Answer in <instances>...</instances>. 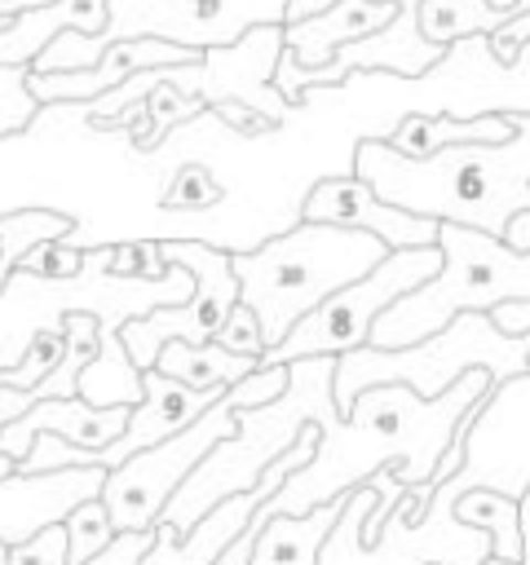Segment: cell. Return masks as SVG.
<instances>
[{"instance_id": "obj_1", "label": "cell", "mask_w": 530, "mask_h": 565, "mask_svg": "<svg viewBox=\"0 0 530 565\" xmlns=\"http://www.w3.org/2000/svg\"><path fill=\"white\" fill-rule=\"evenodd\" d=\"M490 371H468L437 397H420L406 384H375L353 397L344 415H318V450L292 472L256 516H305L358 486L375 472H393L402 486L433 481L437 459L455 441V428L477 411L490 393Z\"/></svg>"}, {"instance_id": "obj_2", "label": "cell", "mask_w": 530, "mask_h": 565, "mask_svg": "<svg viewBox=\"0 0 530 565\" xmlns=\"http://www.w3.org/2000/svg\"><path fill=\"white\" fill-rule=\"evenodd\" d=\"M353 177L411 216L504 238L508 221L530 207V115H517V132L499 146H451L433 159H402L380 137H362Z\"/></svg>"}, {"instance_id": "obj_3", "label": "cell", "mask_w": 530, "mask_h": 565, "mask_svg": "<svg viewBox=\"0 0 530 565\" xmlns=\"http://www.w3.org/2000/svg\"><path fill=\"white\" fill-rule=\"evenodd\" d=\"M384 256L389 247L375 234L296 221L292 230L256 243L252 252H230V265L239 278V300L256 313L269 353L305 313L375 269Z\"/></svg>"}, {"instance_id": "obj_4", "label": "cell", "mask_w": 530, "mask_h": 565, "mask_svg": "<svg viewBox=\"0 0 530 565\" xmlns=\"http://www.w3.org/2000/svg\"><path fill=\"white\" fill-rule=\"evenodd\" d=\"M331 375H336V358H300V362H287V388L269 406H243V411H234V433L225 441H216L199 459V468L181 481V490L168 499V508H163L159 521L172 525L177 534H186L221 499L252 490L261 481V472L283 450L296 446L300 428L318 424L322 411H336Z\"/></svg>"}, {"instance_id": "obj_5", "label": "cell", "mask_w": 530, "mask_h": 565, "mask_svg": "<svg viewBox=\"0 0 530 565\" xmlns=\"http://www.w3.org/2000/svg\"><path fill=\"white\" fill-rule=\"evenodd\" d=\"M437 274L389 305L367 344L406 349L459 313H490L508 300H530V252H512L504 238L468 225H437Z\"/></svg>"}, {"instance_id": "obj_6", "label": "cell", "mask_w": 530, "mask_h": 565, "mask_svg": "<svg viewBox=\"0 0 530 565\" xmlns=\"http://www.w3.org/2000/svg\"><path fill=\"white\" fill-rule=\"evenodd\" d=\"M526 358H530V335H504L490 322V313H459L442 331L406 349L362 344V349L340 353L336 375H331V397L340 415L353 406L358 393L375 384H406L420 397H437L468 371H490L495 384L526 375Z\"/></svg>"}, {"instance_id": "obj_7", "label": "cell", "mask_w": 530, "mask_h": 565, "mask_svg": "<svg viewBox=\"0 0 530 565\" xmlns=\"http://www.w3.org/2000/svg\"><path fill=\"white\" fill-rule=\"evenodd\" d=\"M287 0H110L102 35L62 31L35 62V75L49 71H88L115 40H168L194 53L230 49L252 26H283Z\"/></svg>"}, {"instance_id": "obj_8", "label": "cell", "mask_w": 530, "mask_h": 565, "mask_svg": "<svg viewBox=\"0 0 530 565\" xmlns=\"http://www.w3.org/2000/svg\"><path fill=\"white\" fill-rule=\"evenodd\" d=\"M477 490V477L459 468L451 481L433 486V503L424 508L420 521H406L398 508L380 525V534L367 543L362 521L375 503L371 486L349 490L344 512L336 516L318 565H486L490 561V539L464 521H455V499Z\"/></svg>"}, {"instance_id": "obj_9", "label": "cell", "mask_w": 530, "mask_h": 565, "mask_svg": "<svg viewBox=\"0 0 530 565\" xmlns=\"http://www.w3.org/2000/svg\"><path fill=\"white\" fill-rule=\"evenodd\" d=\"M437 265H442L437 243L389 252L375 269H367L349 287L331 291L314 313H305L283 335V344H274L261 362L287 366V362H300V358H340L349 349H362L371 340V327L380 322V313L389 305H398L402 296H411L420 282H428L437 274Z\"/></svg>"}, {"instance_id": "obj_10", "label": "cell", "mask_w": 530, "mask_h": 565, "mask_svg": "<svg viewBox=\"0 0 530 565\" xmlns=\"http://www.w3.org/2000/svg\"><path fill=\"white\" fill-rule=\"evenodd\" d=\"M159 252H163L168 265L190 269L194 291L181 305H163V309L119 327V340H124V349H128L137 371H150L168 340H186V344L216 340L221 322L239 305V278H234L230 252H221V247H212L203 238H159Z\"/></svg>"}, {"instance_id": "obj_11", "label": "cell", "mask_w": 530, "mask_h": 565, "mask_svg": "<svg viewBox=\"0 0 530 565\" xmlns=\"http://www.w3.org/2000/svg\"><path fill=\"white\" fill-rule=\"evenodd\" d=\"M411 88L433 97L437 115L473 119V115H530V44L517 53V62L499 66L490 57L486 35H468L446 49V57L420 75L406 79Z\"/></svg>"}, {"instance_id": "obj_12", "label": "cell", "mask_w": 530, "mask_h": 565, "mask_svg": "<svg viewBox=\"0 0 530 565\" xmlns=\"http://www.w3.org/2000/svg\"><path fill=\"white\" fill-rule=\"evenodd\" d=\"M300 221L375 234L389 252H402V247H433V243H437V221L411 216V212H402V207L375 199V190H371L362 177H353V172L318 181V185L305 194V203H300Z\"/></svg>"}, {"instance_id": "obj_13", "label": "cell", "mask_w": 530, "mask_h": 565, "mask_svg": "<svg viewBox=\"0 0 530 565\" xmlns=\"http://www.w3.org/2000/svg\"><path fill=\"white\" fill-rule=\"evenodd\" d=\"M106 468H62L35 477H4L0 481V547H18L44 525H62L88 499H102Z\"/></svg>"}, {"instance_id": "obj_14", "label": "cell", "mask_w": 530, "mask_h": 565, "mask_svg": "<svg viewBox=\"0 0 530 565\" xmlns=\"http://www.w3.org/2000/svg\"><path fill=\"white\" fill-rule=\"evenodd\" d=\"M124 428H128V406H88L80 397H49V402L26 406L18 419H9L0 428V455L22 463L26 450L35 446V437H44V433L62 437L80 450H102Z\"/></svg>"}, {"instance_id": "obj_15", "label": "cell", "mask_w": 530, "mask_h": 565, "mask_svg": "<svg viewBox=\"0 0 530 565\" xmlns=\"http://www.w3.org/2000/svg\"><path fill=\"white\" fill-rule=\"evenodd\" d=\"M398 18L393 0H336L314 18L300 22H283V49L300 62V66H327L336 57V49L367 40L375 31H384Z\"/></svg>"}, {"instance_id": "obj_16", "label": "cell", "mask_w": 530, "mask_h": 565, "mask_svg": "<svg viewBox=\"0 0 530 565\" xmlns=\"http://www.w3.org/2000/svg\"><path fill=\"white\" fill-rule=\"evenodd\" d=\"M512 132H517V115L455 119V115H437V110H406L398 119V128H389L380 141L389 150H398L402 159H433L437 150H451V146H499Z\"/></svg>"}, {"instance_id": "obj_17", "label": "cell", "mask_w": 530, "mask_h": 565, "mask_svg": "<svg viewBox=\"0 0 530 565\" xmlns=\"http://www.w3.org/2000/svg\"><path fill=\"white\" fill-rule=\"evenodd\" d=\"M110 18V0H53L0 26V66H31L62 31L102 35Z\"/></svg>"}, {"instance_id": "obj_18", "label": "cell", "mask_w": 530, "mask_h": 565, "mask_svg": "<svg viewBox=\"0 0 530 565\" xmlns=\"http://www.w3.org/2000/svg\"><path fill=\"white\" fill-rule=\"evenodd\" d=\"M344 499H331L305 516H256L261 534H256V552L247 565H318V552L336 525V516L344 512Z\"/></svg>"}, {"instance_id": "obj_19", "label": "cell", "mask_w": 530, "mask_h": 565, "mask_svg": "<svg viewBox=\"0 0 530 565\" xmlns=\"http://www.w3.org/2000/svg\"><path fill=\"white\" fill-rule=\"evenodd\" d=\"M261 362L225 353L216 340L208 344H186V340H168L155 358V371H163L168 380H181L186 388H230L243 375H252Z\"/></svg>"}, {"instance_id": "obj_20", "label": "cell", "mask_w": 530, "mask_h": 565, "mask_svg": "<svg viewBox=\"0 0 530 565\" xmlns=\"http://www.w3.org/2000/svg\"><path fill=\"white\" fill-rule=\"evenodd\" d=\"M517 9H495L486 0H420V35L437 49H451L468 35H495L504 22H512Z\"/></svg>"}, {"instance_id": "obj_21", "label": "cell", "mask_w": 530, "mask_h": 565, "mask_svg": "<svg viewBox=\"0 0 530 565\" xmlns=\"http://www.w3.org/2000/svg\"><path fill=\"white\" fill-rule=\"evenodd\" d=\"M80 402L88 406H137L141 402V371L132 366L119 335L97 340L93 362L80 371Z\"/></svg>"}, {"instance_id": "obj_22", "label": "cell", "mask_w": 530, "mask_h": 565, "mask_svg": "<svg viewBox=\"0 0 530 565\" xmlns=\"http://www.w3.org/2000/svg\"><path fill=\"white\" fill-rule=\"evenodd\" d=\"M75 234V216L53 212V207H13L0 212V291L4 282L22 269L26 252L49 243V238H71Z\"/></svg>"}, {"instance_id": "obj_23", "label": "cell", "mask_w": 530, "mask_h": 565, "mask_svg": "<svg viewBox=\"0 0 530 565\" xmlns=\"http://www.w3.org/2000/svg\"><path fill=\"white\" fill-rule=\"evenodd\" d=\"M455 521L481 530L490 539V556L504 565H521V512L517 499H504L495 490H468L455 499Z\"/></svg>"}, {"instance_id": "obj_24", "label": "cell", "mask_w": 530, "mask_h": 565, "mask_svg": "<svg viewBox=\"0 0 530 565\" xmlns=\"http://www.w3.org/2000/svg\"><path fill=\"white\" fill-rule=\"evenodd\" d=\"M62 530H66V565L93 561V556L106 552L110 539H115V525H110V512H106L102 499H88V503H80L75 512H66Z\"/></svg>"}, {"instance_id": "obj_25", "label": "cell", "mask_w": 530, "mask_h": 565, "mask_svg": "<svg viewBox=\"0 0 530 565\" xmlns=\"http://www.w3.org/2000/svg\"><path fill=\"white\" fill-rule=\"evenodd\" d=\"M31 66H0V137L26 132L31 119L40 115V102L26 88Z\"/></svg>"}, {"instance_id": "obj_26", "label": "cell", "mask_w": 530, "mask_h": 565, "mask_svg": "<svg viewBox=\"0 0 530 565\" xmlns=\"http://www.w3.org/2000/svg\"><path fill=\"white\" fill-rule=\"evenodd\" d=\"M115 278H163L168 274V260L159 252V238H119L110 243V265H106Z\"/></svg>"}, {"instance_id": "obj_27", "label": "cell", "mask_w": 530, "mask_h": 565, "mask_svg": "<svg viewBox=\"0 0 530 565\" xmlns=\"http://www.w3.org/2000/svg\"><path fill=\"white\" fill-rule=\"evenodd\" d=\"M84 247H75L71 238H49V243H40V247H31L26 252V260H22V269L26 274H35V278H49V282H62V278H75L80 269H84Z\"/></svg>"}, {"instance_id": "obj_28", "label": "cell", "mask_w": 530, "mask_h": 565, "mask_svg": "<svg viewBox=\"0 0 530 565\" xmlns=\"http://www.w3.org/2000/svg\"><path fill=\"white\" fill-rule=\"evenodd\" d=\"M216 344H221L225 353H239V358H252V362H261V358H265V331H261L256 313H252L243 300H239V305L230 309V318L221 322Z\"/></svg>"}, {"instance_id": "obj_29", "label": "cell", "mask_w": 530, "mask_h": 565, "mask_svg": "<svg viewBox=\"0 0 530 565\" xmlns=\"http://www.w3.org/2000/svg\"><path fill=\"white\" fill-rule=\"evenodd\" d=\"M221 199V190H216V181L208 177V168H199V163H190V168H181L177 172V181L168 185V194L159 199L163 207H208V203H216Z\"/></svg>"}, {"instance_id": "obj_30", "label": "cell", "mask_w": 530, "mask_h": 565, "mask_svg": "<svg viewBox=\"0 0 530 565\" xmlns=\"http://www.w3.org/2000/svg\"><path fill=\"white\" fill-rule=\"evenodd\" d=\"M4 565H66V530L62 525H44L26 543L9 547Z\"/></svg>"}, {"instance_id": "obj_31", "label": "cell", "mask_w": 530, "mask_h": 565, "mask_svg": "<svg viewBox=\"0 0 530 565\" xmlns=\"http://www.w3.org/2000/svg\"><path fill=\"white\" fill-rule=\"evenodd\" d=\"M155 547V530H132V534H115L106 552H97L84 565H141V556Z\"/></svg>"}, {"instance_id": "obj_32", "label": "cell", "mask_w": 530, "mask_h": 565, "mask_svg": "<svg viewBox=\"0 0 530 565\" xmlns=\"http://www.w3.org/2000/svg\"><path fill=\"white\" fill-rule=\"evenodd\" d=\"M490 322L504 335H530V300H508V305L490 309Z\"/></svg>"}, {"instance_id": "obj_33", "label": "cell", "mask_w": 530, "mask_h": 565, "mask_svg": "<svg viewBox=\"0 0 530 565\" xmlns=\"http://www.w3.org/2000/svg\"><path fill=\"white\" fill-rule=\"evenodd\" d=\"M504 243H508L512 252H530V207H521V212L508 221V230H504Z\"/></svg>"}, {"instance_id": "obj_34", "label": "cell", "mask_w": 530, "mask_h": 565, "mask_svg": "<svg viewBox=\"0 0 530 565\" xmlns=\"http://www.w3.org/2000/svg\"><path fill=\"white\" fill-rule=\"evenodd\" d=\"M44 4H53V0H0V26H4L9 18H22V13H31V9H44Z\"/></svg>"}, {"instance_id": "obj_35", "label": "cell", "mask_w": 530, "mask_h": 565, "mask_svg": "<svg viewBox=\"0 0 530 565\" xmlns=\"http://www.w3.org/2000/svg\"><path fill=\"white\" fill-rule=\"evenodd\" d=\"M517 512H521V565H530V490L521 494Z\"/></svg>"}, {"instance_id": "obj_36", "label": "cell", "mask_w": 530, "mask_h": 565, "mask_svg": "<svg viewBox=\"0 0 530 565\" xmlns=\"http://www.w3.org/2000/svg\"><path fill=\"white\" fill-rule=\"evenodd\" d=\"M13 472H18V463H13L9 455H0V481H4V477H13Z\"/></svg>"}, {"instance_id": "obj_37", "label": "cell", "mask_w": 530, "mask_h": 565, "mask_svg": "<svg viewBox=\"0 0 530 565\" xmlns=\"http://www.w3.org/2000/svg\"><path fill=\"white\" fill-rule=\"evenodd\" d=\"M486 4H495V9H508V4H512V0H486Z\"/></svg>"}, {"instance_id": "obj_38", "label": "cell", "mask_w": 530, "mask_h": 565, "mask_svg": "<svg viewBox=\"0 0 530 565\" xmlns=\"http://www.w3.org/2000/svg\"><path fill=\"white\" fill-rule=\"evenodd\" d=\"M4 561H9V547H0V565H4Z\"/></svg>"}, {"instance_id": "obj_39", "label": "cell", "mask_w": 530, "mask_h": 565, "mask_svg": "<svg viewBox=\"0 0 530 565\" xmlns=\"http://www.w3.org/2000/svg\"><path fill=\"white\" fill-rule=\"evenodd\" d=\"M486 565H504V561H495V556H490V561H486Z\"/></svg>"}, {"instance_id": "obj_40", "label": "cell", "mask_w": 530, "mask_h": 565, "mask_svg": "<svg viewBox=\"0 0 530 565\" xmlns=\"http://www.w3.org/2000/svg\"><path fill=\"white\" fill-rule=\"evenodd\" d=\"M526 371H530V358H526Z\"/></svg>"}]
</instances>
